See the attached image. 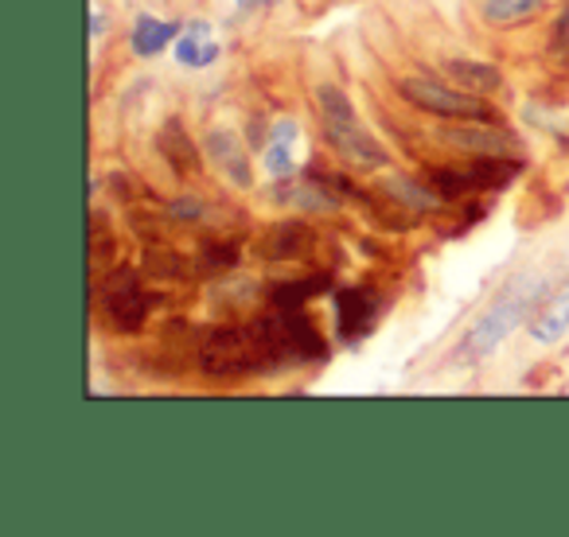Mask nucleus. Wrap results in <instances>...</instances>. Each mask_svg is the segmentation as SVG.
Wrapping results in <instances>:
<instances>
[{"instance_id":"obj_1","label":"nucleus","mask_w":569,"mask_h":537,"mask_svg":"<svg viewBox=\"0 0 569 537\" xmlns=\"http://www.w3.org/2000/svg\"><path fill=\"white\" fill-rule=\"evenodd\" d=\"M535 301H538V281L530 277V273L515 277L511 285H507L503 293H499L496 301L480 312V320L472 324V332L465 335L468 355H491V351H496L499 343H503L507 335L522 324V316H527Z\"/></svg>"},{"instance_id":"obj_2","label":"nucleus","mask_w":569,"mask_h":537,"mask_svg":"<svg viewBox=\"0 0 569 537\" xmlns=\"http://www.w3.org/2000/svg\"><path fill=\"white\" fill-rule=\"evenodd\" d=\"M398 94L413 105V110L437 113V118L449 121H491V110L472 98V90H452L441 82H426V79H402L398 82Z\"/></svg>"},{"instance_id":"obj_3","label":"nucleus","mask_w":569,"mask_h":537,"mask_svg":"<svg viewBox=\"0 0 569 537\" xmlns=\"http://www.w3.org/2000/svg\"><path fill=\"white\" fill-rule=\"evenodd\" d=\"M199 358H203V371L211 378H238V374L266 366V355H261L253 332H214L203 343V355Z\"/></svg>"},{"instance_id":"obj_4","label":"nucleus","mask_w":569,"mask_h":537,"mask_svg":"<svg viewBox=\"0 0 569 537\" xmlns=\"http://www.w3.org/2000/svg\"><path fill=\"white\" fill-rule=\"evenodd\" d=\"M102 312L118 332H141L149 320V296L141 293L133 273H113L102 285Z\"/></svg>"},{"instance_id":"obj_5","label":"nucleus","mask_w":569,"mask_h":537,"mask_svg":"<svg viewBox=\"0 0 569 537\" xmlns=\"http://www.w3.org/2000/svg\"><path fill=\"white\" fill-rule=\"evenodd\" d=\"M325 125H328V136H332V144L356 168H387L390 164V152L382 149V144L375 141L371 133H367L363 121H359V113H356V118H332V121H325Z\"/></svg>"},{"instance_id":"obj_6","label":"nucleus","mask_w":569,"mask_h":537,"mask_svg":"<svg viewBox=\"0 0 569 537\" xmlns=\"http://www.w3.org/2000/svg\"><path fill=\"white\" fill-rule=\"evenodd\" d=\"M441 136L449 144H457V149L483 152V156H511V152L519 149V141H515L511 133H503V129H488V125H480V121H460V125L445 129Z\"/></svg>"},{"instance_id":"obj_7","label":"nucleus","mask_w":569,"mask_h":537,"mask_svg":"<svg viewBox=\"0 0 569 537\" xmlns=\"http://www.w3.org/2000/svg\"><path fill=\"white\" fill-rule=\"evenodd\" d=\"M312 250V234L301 222H277L253 242V253L266 261H301Z\"/></svg>"},{"instance_id":"obj_8","label":"nucleus","mask_w":569,"mask_h":537,"mask_svg":"<svg viewBox=\"0 0 569 537\" xmlns=\"http://www.w3.org/2000/svg\"><path fill=\"white\" fill-rule=\"evenodd\" d=\"M569 332V281L561 288H553L535 312H530V335L538 343H553Z\"/></svg>"},{"instance_id":"obj_9","label":"nucleus","mask_w":569,"mask_h":537,"mask_svg":"<svg viewBox=\"0 0 569 537\" xmlns=\"http://www.w3.org/2000/svg\"><path fill=\"white\" fill-rule=\"evenodd\" d=\"M207 152H211V160L238 183V188H250L253 183L250 156H246V149L234 141V133H227V129H211V133H207Z\"/></svg>"},{"instance_id":"obj_10","label":"nucleus","mask_w":569,"mask_h":537,"mask_svg":"<svg viewBox=\"0 0 569 537\" xmlns=\"http://www.w3.org/2000/svg\"><path fill=\"white\" fill-rule=\"evenodd\" d=\"M336 312H340L343 340H363L375 327V304L363 288H340V293H336Z\"/></svg>"},{"instance_id":"obj_11","label":"nucleus","mask_w":569,"mask_h":537,"mask_svg":"<svg viewBox=\"0 0 569 537\" xmlns=\"http://www.w3.org/2000/svg\"><path fill=\"white\" fill-rule=\"evenodd\" d=\"M157 152L164 156V164L172 168L176 175H191V172H199V149L191 144V136L183 133V125L180 121H168L164 129L157 133Z\"/></svg>"},{"instance_id":"obj_12","label":"nucleus","mask_w":569,"mask_h":537,"mask_svg":"<svg viewBox=\"0 0 569 537\" xmlns=\"http://www.w3.org/2000/svg\"><path fill=\"white\" fill-rule=\"evenodd\" d=\"M176 59L183 67H211L219 59V40H214L207 20H196V24L183 28V36L176 40Z\"/></svg>"},{"instance_id":"obj_13","label":"nucleus","mask_w":569,"mask_h":537,"mask_svg":"<svg viewBox=\"0 0 569 537\" xmlns=\"http://www.w3.org/2000/svg\"><path fill=\"white\" fill-rule=\"evenodd\" d=\"M519 160L515 156H480L476 164L465 168V180L472 183V188H488V191H499L507 188V183L519 175Z\"/></svg>"},{"instance_id":"obj_14","label":"nucleus","mask_w":569,"mask_h":537,"mask_svg":"<svg viewBox=\"0 0 569 537\" xmlns=\"http://www.w3.org/2000/svg\"><path fill=\"white\" fill-rule=\"evenodd\" d=\"M445 71H449V79L457 82V87L472 90V94H491V90H499V82H503V74H499L496 67L476 63V59H452Z\"/></svg>"},{"instance_id":"obj_15","label":"nucleus","mask_w":569,"mask_h":537,"mask_svg":"<svg viewBox=\"0 0 569 537\" xmlns=\"http://www.w3.org/2000/svg\"><path fill=\"white\" fill-rule=\"evenodd\" d=\"M180 36V24H172V20H157V17H141L133 24V51L144 59L160 55V51L168 48V43Z\"/></svg>"},{"instance_id":"obj_16","label":"nucleus","mask_w":569,"mask_h":537,"mask_svg":"<svg viewBox=\"0 0 569 537\" xmlns=\"http://www.w3.org/2000/svg\"><path fill=\"white\" fill-rule=\"evenodd\" d=\"M542 12V0H483V20L499 28H519Z\"/></svg>"},{"instance_id":"obj_17","label":"nucleus","mask_w":569,"mask_h":537,"mask_svg":"<svg viewBox=\"0 0 569 537\" xmlns=\"http://www.w3.org/2000/svg\"><path fill=\"white\" fill-rule=\"evenodd\" d=\"M293 144H297V125L293 121H281V125L273 129V141H269V152H266L269 175L293 172Z\"/></svg>"},{"instance_id":"obj_18","label":"nucleus","mask_w":569,"mask_h":537,"mask_svg":"<svg viewBox=\"0 0 569 537\" xmlns=\"http://www.w3.org/2000/svg\"><path fill=\"white\" fill-rule=\"evenodd\" d=\"M387 191L398 199V203L410 206V211H433V206L441 203V195H437V191H426V188H421V183L402 180V175H395V180H387Z\"/></svg>"},{"instance_id":"obj_19","label":"nucleus","mask_w":569,"mask_h":537,"mask_svg":"<svg viewBox=\"0 0 569 537\" xmlns=\"http://www.w3.org/2000/svg\"><path fill=\"white\" fill-rule=\"evenodd\" d=\"M328 285V277H305V281H289V285H277L273 288V304L277 308H297L305 304L309 296H320Z\"/></svg>"},{"instance_id":"obj_20","label":"nucleus","mask_w":569,"mask_h":537,"mask_svg":"<svg viewBox=\"0 0 569 537\" xmlns=\"http://www.w3.org/2000/svg\"><path fill=\"white\" fill-rule=\"evenodd\" d=\"M199 265L207 268V273H227V268L238 265V245L230 242H211L199 250Z\"/></svg>"},{"instance_id":"obj_21","label":"nucleus","mask_w":569,"mask_h":537,"mask_svg":"<svg viewBox=\"0 0 569 537\" xmlns=\"http://www.w3.org/2000/svg\"><path fill=\"white\" fill-rule=\"evenodd\" d=\"M144 265H149V273H157V277H176V273H183L180 261H176V253L149 250V253H144Z\"/></svg>"},{"instance_id":"obj_22","label":"nucleus","mask_w":569,"mask_h":537,"mask_svg":"<svg viewBox=\"0 0 569 537\" xmlns=\"http://www.w3.org/2000/svg\"><path fill=\"white\" fill-rule=\"evenodd\" d=\"M176 214H180V219H196L199 203H196V199H176Z\"/></svg>"},{"instance_id":"obj_23","label":"nucleus","mask_w":569,"mask_h":537,"mask_svg":"<svg viewBox=\"0 0 569 537\" xmlns=\"http://www.w3.org/2000/svg\"><path fill=\"white\" fill-rule=\"evenodd\" d=\"M102 28H106V20H102V12H90V36H102Z\"/></svg>"},{"instance_id":"obj_24","label":"nucleus","mask_w":569,"mask_h":537,"mask_svg":"<svg viewBox=\"0 0 569 537\" xmlns=\"http://www.w3.org/2000/svg\"><path fill=\"white\" fill-rule=\"evenodd\" d=\"M250 4H277V0H250Z\"/></svg>"}]
</instances>
